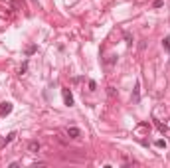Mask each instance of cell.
I'll return each mask as SVG.
<instances>
[{"label":"cell","instance_id":"obj_1","mask_svg":"<svg viewBox=\"0 0 170 168\" xmlns=\"http://www.w3.org/2000/svg\"><path fill=\"white\" fill-rule=\"evenodd\" d=\"M10 113H12V103H8V101L0 103V117H6V115H10Z\"/></svg>","mask_w":170,"mask_h":168},{"label":"cell","instance_id":"obj_2","mask_svg":"<svg viewBox=\"0 0 170 168\" xmlns=\"http://www.w3.org/2000/svg\"><path fill=\"white\" fill-rule=\"evenodd\" d=\"M61 95H63V103H65L67 107H71V105H73V95H71V91L69 89H61Z\"/></svg>","mask_w":170,"mask_h":168},{"label":"cell","instance_id":"obj_3","mask_svg":"<svg viewBox=\"0 0 170 168\" xmlns=\"http://www.w3.org/2000/svg\"><path fill=\"white\" fill-rule=\"evenodd\" d=\"M65 133H67L69 138H79V136H81V131L77 129V127H67V131H65Z\"/></svg>","mask_w":170,"mask_h":168},{"label":"cell","instance_id":"obj_4","mask_svg":"<svg viewBox=\"0 0 170 168\" xmlns=\"http://www.w3.org/2000/svg\"><path fill=\"white\" fill-rule=\"evenodd\" d=\"M28 150H30V152H38V150H40V143H38V140H30V143H28Z\"/></svg>","mask_w":170,"mask_h":168},{"label":"cell","instance_id":"obj_5","mask_svg":"<svg viewBox=\"0 0 170 168\" xmlns=\"http://www.w3.org/2000/svg\"><path fill=\"white\" fill-rule=\"evenodd\" d=\"M14 136H16V133H10L6 138H4V140H2V143H0V146H4V145H8V143H12V140H14Z\"/></svg>","mask_w":170,"mask_h":168},{"label":"cell","instance_id":"obj_6","mask_svg":"<svg viewBox=\"0 0 170 168\" xmlns=\"http://www.w3.org/2000/svg\"><path fill=\"white\" fill-rule=\"evenodd\" d=\"M154 145L158 146V148H166V140H162V138H158V140H156Z\"/></svg>","mask_w":170,"mask_h":168},{"label":"cell","instance_id":"obj_7","mask_svg":"<svg viewBox=\"0 0 170 168\" xmlns=\"http://www.w3.org/2000/svg\"><path fill=\"white\" fill-rule=\"evenodd\" d=\"M162 45H164V48H166V50L170 52V36H166V38H164V42H162Z\"/></svg>","mask_w":170,"mask_h":168},{"label":"cell","instance_id":"obj_8","mask_svg":"<svg viewBox=\"0 0 170 168\" xmlns=\"http://www.w3.org/2000/svg\"><path fill=\"white\" fill-rule=\"evenodd\" d=\"M115 61H117V56H109V59H107V65H113Z\"/></svg>","mask_w":170,"mask_h":168},{"label":"cell","instance_id":"obj_9","mask_svg":"<svg viewBox=\"0 0 170 168\" xmlns=\"http://www.w3.org/2000/svg\"><path fill=\"white\" fill-rule=\"evenodd\" d=\"M133 99H135V103L138 101V83H136V87H135V95H133Z\"/></svg>","mask_w":170,"mask_h":168},{"label":"cell","instance_id":"obj_10","mask_svg":"<svg viewBox=\"0 0 170 168\" xmlns=\"http://www.w3.org/2000/svg\"><path fill=\"white\" fill-rule=\"evenodd\" d=\"M34 52H36V45H30V48L26 50V54H28V56H30V54H34Z\"/></svg>","mask_w":170,"mask_h":168},{"label":"cell","instance_id":"obj_11","mask_svg":"<svg viewBox=\"0 0 170 168\" xmlns=\"http://www.w3.org/2000/svg\"><path fill=\"white\" fill-rule=\"evenodd\" d=\"M95 87H97V83H95V81H89V89L95 91Z\"/></svg>","mask_w":170,"mask_h":168},{"label":"cell","instance_id":"obj_12","mask_svg":"<svg viewBox=\"0 0 170 168\" xmlns=\"http://www.w3.org/2000/svg\"><path fill=\"white\" fill-rule=\"evenodd\" d=\"M162 2H164V0H156V2H154V8H160V6H162Z\"/></svg>","mask_w":170,"mask_h":168},{"label":"cell","instance_id":"obj_13","mask_svg":"<svg viewBox=\"0 0 170 168\" xmlns=\"http://www.w3.org/2000/svg\"><path fill=\"white\" fill-rule=\"evenodd\" d=\"M26 69H28V63H24V65L20 67V75H22V73H24V71H26Z\"/></svg>","mask_w":170,"mask_h":168}]
</instances>
